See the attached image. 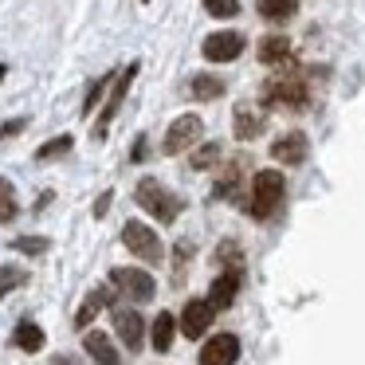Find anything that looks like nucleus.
Masks as SVG:
<instances>
[{"label":"nucleus","instance_id":"f257e3e1","mask_svg":"<svg viewBox=\"0 0 365 365\" xmlns=\"http://www.w3.org/2000/svg\"><path fill=\"white\" fill-rule=\"evenodd\" d=\"M259 103L271 106V110H307V103H310L307 75H299V71L271 75V79L263 83V91H259Z\"/></svg>","mask_w":365,"mask_h":365},{"label":"nucleus","instance_id":"f03ea898","mask_svg":"<svg viewBox=\"0 0 365 365\" xmlns=\"http://www.w3.org/2000/svg\"><path fill=\"white\" fill-rule=\"evenodd\" d=\"M287 197V177L279 169H259L252 177V197H247V216L255 220H271V216L283 208Z\"/></svg>","mask_w":365,"mask_h":365},{"label":"nucleus","instance_id":"7ed1b4c3","mask_svg":"<svg viewBox=\"0 0 365 365\" xmlns=\"http://www.w3.org/2000/svg\"><path fill=\"white\" fill-rule=\"evenodd\" d=\"M134 200H138V208H145L158 224H173L177 216H181V208H185V200L177 197L169 185H161L158 177H142L138 189H134Z\"/></svg>","mask_w":365,"mask_h":365},{"label":"nucleus","instance_id":"20e7f679","mask_svg":"<svg viewBox=\"0 0 365 365\" xmlns=\"http://www.w3.org/2000/svg\"><path fill=\"white\" fill-rule=\"evenodd\" d=\"M110 287L118 291V299H126V302H150L153 291H158L153 275L142 271V267H114L110 271Z\"/></svg>","mask_w":365,"mask_h":365},{"label":"nucleus","instance_id":"39448f33","mask_svg":"<svg viewBox=\"0 0 365 365\" xmlns=\"http://www.w3.org/2000/svg\"><path fill=\"white\" fill-rule=\"evenodd\" d=\"M200 134H205V122H200V114H181V118L169 122L165 138H161V153H165V158H177V153L192 150V145L200 142Z\"/></svg>","mask_w":365,"mask_h":365},{"label":"nucleus","instance_id":"423d86ee","mask_svg":"<svg viewBox=\"0 0 365 365\" xmlns=\"http://www.w3.org/2000/svg\"><path fill=\"white\" fill-rule=\"evenodd\" d=\"M122 244H126V252H134L138 259H145V263H161V255H165L158 232H153L150 224H142V220L122 224Z\"/></svg>","mask_w":365,"mask_h":365},{"label":"nucleus","instance_id":"0eeeda50","mask_svg":"<svg viewBox=\"0 0 365 365\" xmlns=\"http://www.w3.org/2000/svg\"><path fill=\"white\" fill-rule=\"evenodd\" d=\"M138 71H142V63H130L126 71H118V79H114V87H110V98H106V106L98 110V122H95V138H98V142L106 138V130H110V122L118 118L122 103H126V91H130V83L138 79Z\"/></svg>","mask_w":365,"mask_h":365},{"label":"nucleus","instance_id":"6e6552de","mask_svg":"<svg viewBox=\"0 0 365 365\" xmlns=\"http://www.w3.org/2000/svg\"><path fill=\"white\" fill-rule=\"evenodd\" d=\"M244 48H247L244 32H212L200 43V56H205L208 63H232V59L244 56Z\"/></svg>","mask_w":365,"mask_h":365},{"label":"nucleus","instance_id":"1a4fd4ad","mask_svg":"<svg viewBox=\"0 0 365 365\" xmlns=\"http://www.w3.org/2000/svg\"><path fill=\"white\" fill-rule=\"evenodd\" d=\"M212 318H216V307L208 299H189V302H185V310H181V318H177V326H181L185 338L197 341V338H205V334H208Z\"/></svg>","mask_w":365,"mask_h":365},{"label":"nucleus","instance_id":"9d476101","mask_svg":"<svg viewBox=\"0 0 365 365\" xmlns=\"http://www.w3.org/2000/svg\"><path fill=\"white\" fill-rule=\"evenodd\" d=\"M240 287H244V267H240V263L220 267V275L212 279V291H208V302H212L216 310H228L232 302H236Z\"/></svg>","mask_w":365,"mask_h":365},{"label":"nucleus","instance_id":"9b49d317","mask_svg":"<svg viewBox=\"0 0 365 365\" xmlns=\"http://www.w3.org/2000/svg\"><path fill=\"white\" fill-rule=\"evenodd\" d=\"M310 153V138L302 134V130H287V134H279L275 142H271V158L279 161V165H302Z\"/></svg>","mask_w":365,"mask_h":365},{"label":"nucleus","instance_id":"f8f14e48","mask_svg":"<svg viewBox=\"0 0 365 365\" xmlns=\"http://www.w3.org/2000/svg\"><path fill=\"white\" fill-rule=\"evenodd\" d=\"M114 334L122 338V346L130 349V354H138V349L145 346V322L138 310H126V307H114Z\"/></svg>","mask_w":365,"mask_h":365},{"label":"nucleus","instance_id":"ddd939ff","mask_svg":"<svg viewBox=\"0 0 365 365\" xmlns=\"http://www.w3.org/2000/svg\"><path fill=\"white\" fill-rule=\"evenodd\" d=\"M240 361V338L236 334H212L200 346V365H236Z\"/></svg>","mask_w":365,"mask_h":365},{"label":"nucleus","instance_id":"4468645a","mask_svg":"<svg viewBox=\"0 0 365 365\" xmlns=\"http://www.w3.org/2000/svg\"><path fill=\"white\" fill-rule=\"evenodd\" d=\"M263 126H267L263 110H255L252 103H240V106H236V114H232V134H236L240 142H252V138H259Z\"/></svg>","mask_w":365,"mask_h":365},{"label":"nucleus","instance_id":"2eb2a0df","mask_svg":"<svg viewBox=\"0 0 365 365\" xmlns=\"http://www.w3.org/2000/svg\"><path fill=\"white\" fill-rule=\"evenodd\" d=\"M114 299H118V291H114V287H95V291H87L83 307L75 310V326H79V330H91V322L98 318V310L110 307Z\"/></svg>","mask_w":365,"mask_h":365},{"label":"nucleus","instance_id":"dca6fc26","mask_svg":"<svg viewBox=\"0 0 365 365\" xmlns=\"http://www.w3.org/2000/svg\"><path fill=\"white\" fill-rule=\"evenodd\" d=\"M83 349H87L98 365H122L118 346H114L110 334H103V330H87V334H83Z\"/></svg>","mask_w":365,"mask_h":365},{"label":"nucleus","instance_id":"f3484780","mask_svg":"<svg viewBox=\"0 0 365 365\" xmlns=\"http://www.w3.org/2000/svg\"><path fill=\"white\" fill-rule=\"evenodd\" d=\"M177 318L169 314V310H158V318H153V326H150V341H153V349L158 354H169L173 349V338H177Z\"/></svg>","mask_w":365,"mask_h":365},{"label":"nucleus","instance_id":"a211bd4d","mask_svg":"<svg viewBox=\"0 0 365 365\" xmlns=\"http://www.w3.org/2000/svg\"><path fill=\"white\" fill-rule=\"evenodd\" d=\"M255 56L267 67H283V63H291V40H287V36H263Z\"/></svg>","mask_w":365,"mask_h":365},{"label":"nucleus","instance_id":"6ab92c4d","mask_svg":"<svg viewBox=\"0 0 365 365\" xmlns=\"http://www.w3.org/2000/svg\"><path fill=\"white\" fill-rule=\"evenodd\" d=\"M43 341H48V334L40 330V326L32 322V318H24V322H16V330H12V346L24 349V354H40Z\"/></svg>","mask_w":365,"mask_h":365},{"label":"nucleus","instance_id":"aec40b11","mask_svg":"<svg viewBox=\"0 0 365 365\" xmlns=\"http://www.w3.org/2000/svg\"><path fill=\"white\" fill-rule=\"evenodd\" d=\"M224 91H228V83H224L220 75H192L189 79V95L197 98V103H212V98H220Z\"/></svg>","mask_w":365,"mask_h":365},{"label":"nucleus","instance_id":"412c9836","mask_svg":"<svg viewBox=\"0 0 365 365\" xmlns=\"http://www.w3.org/2000/svg\"><path fill=\"white\" fill-rule=\"evenodd\" d=\"M255 12H259L267 24H287V20L299 12V0H255Z\"/></svg>","mask_w":365,"mask_h":365},{"label":"nucleus","instance_id":"4be33fe9","mask_svg":"<svg viewBox=\"0 0 365 365\" xmlns=\"http://www.w3.org/2000/svg\"><path fill=\"white\" fill-rule=\"evenodd\" d=\"M28 279H32V271H24L20 263H4V267H0V299L12 294V291H20Z\"/></svg>","mask_w":365,"mask_h":365},{"label":"nucleus","instance_id":"5701e85b","mask_svg":"<svg viewBox=\"0 0 365 365\" xmlns=\"http://www.w3.org/2000/svg\"><path fill=\"white\" fill-rule=\"evenodd\" d=\"M118 79V75H98V79H91V87H87V95H83V118H91L95 114V106L103 103V95H106V87Z\"/></svg>","mask_w":365,"mask_h":365},{"label":"nucleus","instance_id":"b1692460","mask_svg":"<svg viewBox=\"0 0 365 365\" xmlns=\"http://www.w3.org/2000/svg\"><path fill=\"white\" fill-rule=\"evenodd\" d=\"M71 145H75L71 134H56L36 150V161H56V158H63V153H71Z\"/></svg>","mask_w":365,"mask_h":365},{"label":"nucleus","instance_id":"393cba45","mask_svg":"<svg viewBox=\"0 0 365 365\" xmlns=\"http://www.w3.org/2000/svg\"><path fill=\"white\" fill-rule=\"evenodd\" d=\"M220 158H224L220 142H205V145H200V150H197V153H192V158H189V165H192V169H212V165H216V161H220Z\"/></svg>","mask_w":365,"mask_h":365},{"label":"nucleus","instance_id":"a878e982","mask_svg":"<svg viewBox=\"0 0 365 365\" xmlns=\"http://www.w3.org/2000/svg\"><path fill=\"white\" fill-rule=\"evenodd\" d=\"M200 4H205V12H208V16H216V20L240 16V0H200Z\"/></svg>","mask_w":365,"mask_h":365},{"label":"nucleus","instance_id":"bb28decb","mask_svg":"<svg viewBox=\"0 0 365 365\" xmlns=\"http://www.w3.org/2000/svg\"><path fill=\"white\" fill-rule=\"evenodd\" d=\"M16 216H20V200H16V189L9 185V189L0 192V224H12Z\"/></svg>","mask_w":365,"mask_h":365},{"label":"nucleus","instance_id":"cd10ccee","mask_svg":"<svg viewBox=\"0 0 365 365\" xmlns=\"http://www.w3.org/2000/svg\"><path fill=\"white\" fill-rule=\"evenodd\" d=\"M12 247L24 252V255H43L51 247V240L48 236H20V240H12Z\"/></svg>","mask_w":365,"mask_h":365},{"label":"nucleus","instance_id":"c85d7f7f","mask_svg":"<svg viewBox=\"0 0 365 365\" xmlns=\"http://www.w3.org/2000/svg\"><path fill=\"white\" fill-rule=\"evenodd\" d=\"M185 259H192V244H189V240H181V244H177V259H173V283H181V279H185Z\"/></svg>","mask_w":365,"mask_h":365},{"label":"nucleus","instance_id":"c756f323","mask_svg":"<svg viewBox=\"0 0 365 365\" xmlns=\"http://www.w3.org/2000/svg\"><path fill=\"white\" fill-rule=\"evenodd\" d=\"M24 126H28V118H9V122H0V142H9V138H16Z\"/></svg>","mask_w":365,"mask_h":365},{"label":"nucleus","instance_id":"7c9ffc66","mask_svg":"<svg viewBox=\"0 0 365 365\" xmlns=\"http://www.w3.org/2000/svg\"><path fill=\"white\" fill-rule=\"evenodd\" d=\"M145 158H150V138L138 134L134 138V150H130V161H145Z\"/></svg>","mask_w":365,"mask_h":365},{"label":"nucleus","instance_id":"2f4dec72","mask_svg":"<svg viewBox=\"0 0 365 365\" xmlns=\"http://www.w3.org/2000/svg\"><path fill=\"white\" fill-rule=\"evenodd\" d=\"M110 200H114V189H106V192H98V200H95V208H91V212L98 216V220H103L106 212H110Z\"/></svg>","mask_w":365,"mask_h":365},{"label":"nucleus","instance_id":"473e14b6","mask_svg":"<svg viewBox=\"0 0 365 365\" xmlns=\"http://www.w3.org/2000/svg\"><path fill=\"white\" fill-rule=\"evenodd\" d=\"M48 205H51V192H43V197L36 200V208H32V212H43V208H48Z\"/></svg>","mask_w":365,"mask_h":365},{"label":"nucleus","instance_id":"72a5a7b5","mask_svg":"<svg viewBox=\"0 0 365 365\" xmlns=\"http://www.w3.org/2000/svg\"><path fill=\"white\" fill-rule=\"evenodd\" d=\"M9 185H12V181H4V177H0V192H4V189H9Z\"/></svg>","mask_w":365,"mask_h":365},{"label":"nucleus","instance_id":"f704fd0d","mask_svg":"<svg viewBox=\"0 0 365 365\" xmlns=\"http://www.w3.org/2000/svg\"><path fill=\"white\" fill-rule=\"evenodd\" d=\"M142 4H150V0H142Z\"/></svg>","mask_w":365,"mask_h":365}]
</instances>
